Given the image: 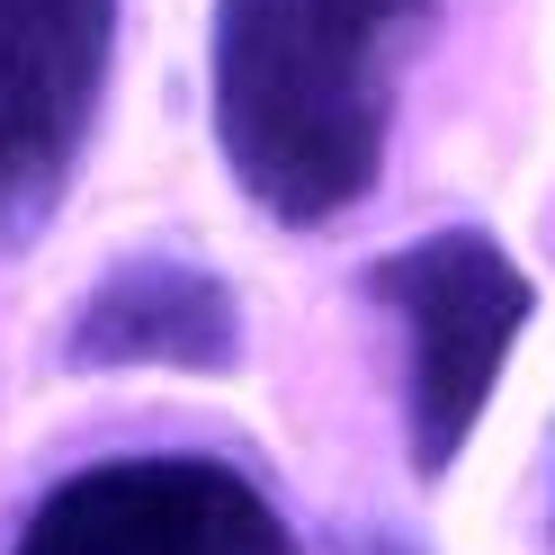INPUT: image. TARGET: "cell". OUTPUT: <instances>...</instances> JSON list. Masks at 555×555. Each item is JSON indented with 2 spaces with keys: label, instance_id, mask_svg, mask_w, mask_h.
<instances>
[{
  "label": "cell",
  "instance_id": "cell-1",
  "mask_svg": "<svg viewBox=\"0 0 555 555\" xmlns=\"http://www.w3.org/2000/svg\"><path fill=\"white\" fill-rule=\"evenodd\" d=\"M430 37L439 0H216L206 108L233 189L287 233L367 206Z\"/></svg>",
  "mask_w": 555,
  "mask_h": 555
},
{
  "label": "cell",
  "instance_id": "cell-5",
  "mask_svg": "<svg viewBox=\"0 0 555 555\" xmlns=\"http://www.w3.org/2000/svg\"><path fill=\"white\" fill-rule=\"evenodd\" d=\"M54 359L73 376H117V367L233 376L242 367V305H233V287L206 260L134 251V260H108L81 287Z\"/></svg>",
  "mask_w": 555,
  "mask_h": 555
},
{
  "label": "cell",
  "instance_id": "cell-6",
  "mask_svg": "<svg viewBox=\"0 0 555 555\" xmlns=\"http://www.w3.org/2000/svg\"><path fill=\"white\" fill-rule=\"evenodd\" d=\"M340 555H430V546H422V538H403V529H376V519H367V529L340 538Z\"/></svg>",
  "mask_w": 555,
  "mask_h": 555
},
{
  "label": "cell",
  "instance_id": "cell-3",
  "mask_svg": "<svg viewBox=\"0 0 555 555\" xmlns=\"http://www.w3.org/2000/svg\"><path fill=\"white\" fill-rule=\"evenodd\" d=\"M10 555H305V538L216 448H108L27 502Z\"/></svg>",
  "mask_w": 555,
  "mask_h": 555
},
{
  "label": "cell",
  "instance_id": "cell-2",
  "mask_svg": "<svg viewBox=\"0 0 555 555\" xmlns=\"http://www.w3.org/2000/svg\"><path fill=\"white\" fill-rule=\"evenodd\" d=\"M359 296L386 305L403 340V457L422 483H439L493 412V386L538 314V287L483 224H439L376 251L359 269Z\"/></svg>",
  "mask_w": 555,
  "mask_h": 555
},
{
  "label": "cell",
  "instance_id": "cell-4",
  "mask_svg": "<svg viewBox=\"0 0 555 555\" xmlns=\"http://www.w3.org/2000/svg\"><path fill=\"white\" fill-rule=\"evenodd\" d=\"M126 0H0V260L27 251L81 180L108 117Z\"/></svg>",
  "mask_w": 555,
  "mask_h": 555
}]
</instances>
